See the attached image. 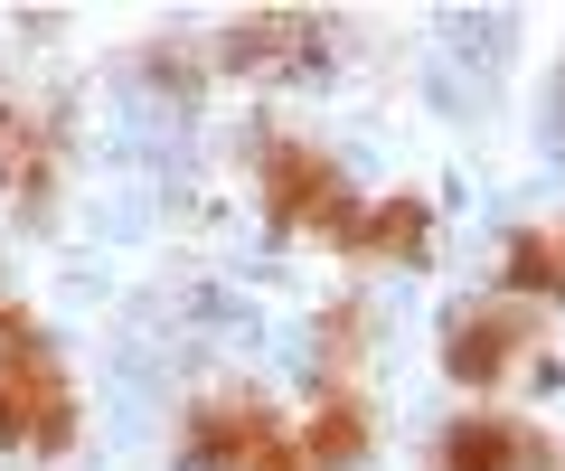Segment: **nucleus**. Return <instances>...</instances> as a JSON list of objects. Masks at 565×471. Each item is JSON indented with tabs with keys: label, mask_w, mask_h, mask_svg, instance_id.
<instances>
[{
	"label": "nucleus",
	"mask_w": 565,
	"mask_h": 471,
	"mask_svg": "<svg viewBox=\"0 0 565 471\" xmlns=\"http://www.w3.org/2000/svg\"><path fill=\"white\" fill-rule=\"evenodd\" d=\"M66 433H76V396H66V377L47 368L39 330H10V340H0V443L57 452Z\"/></svg>",
	"instance_id": "nucleus-1"
},
{
	"label": "nucleus",
	"mask_w": 565,
	"mask_h": 471,
	"mask_svg": "<svg viewBox=\"0 0 565 471\" xmlns=\"http://www.w3.org/2000/svg\"><path fill=\"white\" fill-rule=\"evenodd\" d=\"M189 462L199 471H302V443L282 433V415H264L255 396H226V406L189 415Z\"/></svg>",
	"instance_id": "nucleus-2"
},
{
	"label": "nucleus",
	"mask_w": 565,
	"mask_h": 471,
	"mask_svg": "<svg viewBox=\"0 0 565 471\" xmlns=\"http://www.w3.org/2000/svg\"><path fill=\"white\" fill-rule=\"evenodd\" d=\"M264 207H274L282 226H321L330 246H340L349 217H359V199L340 189V170H330L311 142H274L264 151Z\"/></svg>",
	"instance_id": "nucleus-3"
},
{
	"label": "nucleus",
	"mask_w": 565,
	"mask_h": 471,
	"mask_svg": "<svg viewBox=\"0 0 565 471\" xmlns=\"http://www.w3.org/2000/svg\"><path fill=\"white\" fill-rule=\"evenodd\" d=\"M527 462H546V443L527 425H509V415H462L444 433V452H434V471H527Z\"/></svg>",
	"instance_id": "nucleus-4"
},
{
	"label": "nucleus",
	"mask_w": 565,
	"mask_h": 471,
	"mask_svg": "<svg viewBox=\"0 0 565 471\" xmlns=\"http://www.w3.org/2000/svg\"><path fill=\"white\" fill-rule=\"evenodd\" d=\"M519 340H527V321L519 311H462L452 321V340H444V358H452V377H471V387H490V377L519 358Z\"/></svg>",
	"instance_id": "nucleus-5"
},
{
	"label": "nucleus",
	"mask_w": 565,
	"mask_h": 471,
	"mask_svg": "<svg viewBox=\"0 0 565 471\" xmlns=\"http://www.w3.org/2000/svg\"><path fill=\"white\" fill-rule=\"evenodd\" d=\"M340 246L367 255V265H386V255H396V265H415V255H424V199H377V207H359Z\"/></svg>",
	"instance_id": "nucleus-6"
},
{
	"label": "nucleus",
	"mask_w": 565,
	"mask_h": 471,
	"mask_svg": "<svg viewBox=\"0 0 565 471\" xmlns=\"http://www.w3.org/2000/svg\"><path fill=\"white\" fill-rule=\"evenodd\" d=\"M292 443H302V471H311V462H321V471H340V462H359V452H367V415L349 406V396H330V406L311 415V425L292 433Z\"/></svg>",
	"instance_id": "nucleus-7"
}]
</instances>
